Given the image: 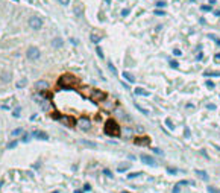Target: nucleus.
<instances>
[{
  "mask_svg": "<svg viewBox=\"0 0 220 193\" xmlns=\"http://www.w3.org/2000/svg\"><path fill=\"white\" fill-rule=\"evenodd\" d=\"M105 132L111 137H119L120 135V126L115 120H106L105 123Z\"/></svg>",
  "mask_w": 220,
  "mask_h": 193,
  "instance_id": "f257e3e1",
  "label": "nucleus"
},
{
  "mask_svg": "<svg viewBox=\"0 0 220 193\" xmlns=\"http://www.w3.org/2000/svg\"><path fill=\"white\" fill-rule=\"evenodd\" d=\"M65 81L68 82V87H73V85L78 84V78H74L73 74H70V73H65V74H62V76L59 78L58 84H59L61 87H64V85H65ZM65 87H67V85H65Z\"/></svg>",
  "mask_w": 220,
  "mask_h": 193,
  "instance_id": "f03ea898",
  "label": "nucleus"
},
{
  "mask_svg": "<svg viewBox=\"0 0 220 193\" xmlns=\"http://www.w3.org/2000/svg\"><path fill=\"white\" fill-rule=\"evenodd\" d=\"M28 23H29V28L34 29V30H40L43 28V24H44V23H43V20L38 17V15H32Z\"/></svg>",
  "mask_w": 220,
  "mask_h": 193,
  "instance_id": "7ed1b4c3",
  "label": "nucleus"
},
{
  "mask_svg": "<svg viewBox=\"0 0 220 193\" xmlns=\"http://www.w3.org/2000/svg\"><path fill=\"white\" fill-rule=\"evenodd\" d=\"M26 56H28V60L30 61H36V60H40V56H41V52L38 47H35V46H30L28 52H26Z\"/></svg>",
  "mask_w": 220,
  "mask_h": 193,
  "instance_id": "20e7f679",
  "label": "nucleus"
},
{
  "mask_svg": "<svg viewBox=\"0 0 220 193\" xmlns=\"http://www.w3.org/2000/svg\"><path fill=\"white\" fill-rule=\"evenodd\" d=\"M108 96H106L105 91H100V90H94L93 91V99L94 100H97V102H102V100H105Z\"/></svg>",
  "mask_w": 220,
  "mask_h": 193,
  "instance_id": "39448f33",
  "label": "nucleus"
},
{
  "mask_svg": "<svg viewBox=\"0 0 220 193\" xmlns=\"http://www.w3.org/2000/svg\"><path fill=\"white\" fill-rule=\"evenodd\" d=\"M32 137L36 138V140H49V135L43 131H34L32 132Z\"/></svg>",
  "mask_w": 220,
  "mask_h": 193,
  "instance_id": "423d86ee",
  "label": "nucleus"
},
{
  "mask_svg": "<svg viewBox=\"0 0 220 193\" xmlns=\"http://www.w3.org/2000/svg\"><path fill=\"white\" fill-rule=\"evenodd\" d=\"M79 126H80L82 131H88V129H91V122L88 119H80L79 120Z\"/></svg>",
  "mask_w": 220,
  "mask_h": 193,
  "instance_id": "0eeeda50",
  "label": "nucleus"
},
{
  "mask_svg": "<svg viewBox=\"0 0 220 193\" xmlns=\"http://www.w3.org/2000/svg\"><path fill=\"white\" fill-rule=\"evenodd\" d=\"M141 161L147 166H157V161L152 157H149V155H141Z\"/></svg>",
  "mask_w": 220,
  "mask_h": 193,
  "instance_id": "6e6552de",
  "label": "nucleus"
},
{
  "mask_svg": "<svg viewBox=\"0 0 220 193\" xmlns=\"http://www.w3.org/2000/svg\"><path fill=\"white\" fill-rule=\"evenodd\" d=\"M59 119L62 120L64 125H67V126H74V119H73V117H68V116H59Z\"/></svg>",
  "mask_w": 220,
  "mask_h": 193,
  "instance_id": "1a4fd4ad",
  "label": "nucleus"
},
{
  "mask_svg": "<svg viewBox=\"0 0 220 193\" xmlns=\"http://www.w3.org/2000/svg\"><path fill=\"white\" fill-rule=\"evenodd\" d=\"M52 46H53V49H61L64 46V40L59 38V37H56V38L52 40Z\"/></svg>",
  "mask_w": 220,
  "mask_h": 193,
  "instance_id": "9d476101",
  "label": "nucleus"
},
{
  "mask_svg": "<svg viewBox=\"0 0 220 193\" xmlns=\"http://www.w3.org/2000/svg\"><path fill=\"white\" fill-rule=\"evenodd\" d=\"M47 88V82L46 81H38L35 84V90L36 91H43V90H46Z\"/></svg>",
  "mask_w": 220,
  "mask_h": 193,
  "instance_id": "9b49d317",
  "label": "nucleus"
},
{
  "mask_svg": "<svg viewBox=\"0 0 220 193\" xmlns=\"http://www.w3.org/2000/svg\"><path fill=\"white\" fill-rule=\"evenodd\" d=\"M123 78H125L126 81H129L131 84L135 82V76H134V74H131L129 72H123Z\"/></svg>",
  "mask_w": 220,
  "mask_h": 193,
  "instance_id": "f8f14e48",
  "label": "nucleus"
},
{
  "mask_svg": "<svg viewBox=\"0 0 220 193\" xmlns=\"http://www.w3.org/2000/svg\"><path fill=\"white\" fill-rule=\"evenodd\" d=\"M196 175L199 176V178H202L203 181H208V179H210V176H208V173L205 172V170H196Z\"/></svg>",
  "mask_w": 220,
  "mask_h": 193,
  "instance_id": "ddd939ff",
  "label": "nucleus"
},
{
  "mask_svg": "<svg viewBox=\"0 0 220 193\" xmlns=\"http://www.w3.org/2000/svg\"><path fill=\"white\" fill-rule=\"evenodd\" d=\"M135 94H138V96H149V91H146L144 88H135Z\"/></svg>",
  "mask_w": 220,
  "mask_h": 193,
  "instance_id": "4468645a",
  "label": "nucleus"
},
{
  "mask_svg": "<svg viewBox=\"0 0 220 193\" xmlns=\"http://www.w3.org/2000/svg\"><path fill=\"white\" fill-rule=\"evenodd\" d=\"M108 68L111 70V73L114 74V76H117V74H119V72H117V68L114 67V64H112L111 61H108Z\"/></svg>",
  "mask_w": 220,
  "mask_h": 193,
  "instance_id": "2eb2a0df",
  "label": "nucleus"
},
{
  "mask_svg": "<svg viewBox=\"0 0 220 193\" xmlns=\"http://www.w3.org/2000/svg\"><path fill=\"white\" fill-rule=\"evenodd\" d=\"M26 84H28V79L23 78L21 81H18V82H17V88H23V87H26Z\"/></svg>",
  "mask_w": 220,
  "mask_h": 193,
  "instance_id": "dca6fc26",
  "label": "nucleus"
},
{
  "mask_svg": "<svg viewBox=\"0 0 220 193\" xmlns=\"http://www.w3.org/2000/svg\"><path fill=\"white\" fill-rule=\"evenodd\" d=\"M24 131H23V128H17V129H14L12 132H11V135H14V137H17V135H20V134H23Z\"/></svg>",
  "mask_w": 220,
  "mask_h": 193,
  "instance_id": "f3484780",
  "label": "nucleus"
},
{
  "mask_svg": "<svg viewBox=\"0 0 220 193\" xmlns=\"http://www.w3.org/2000/svg\"><path fill=\"white\" fill-rule=\"evenodd\" d=\"M203 74H205V76H220V72H207Z\"/></svg>",
  "mask_w": 220,
  "mask_h": 193,
  "instance_id": "a211bd4d",
  "label": "nucleus"
},
{
  "mask_svg": "<svg viewBox=\"0 0 220 193\" xmlns=\"http://www.w3.org/2000/svg\"><path fill=\"white\" fill-rule=\"evenodd\" d=\"M100 40H102V37H99V35H94V34L91 35V41H93V43H99Z\"/></svg>",
  "mask_w": 220,
  "mask_h": 193,
  "instance_id": "6ab92c4d",
  "label": "nucleus"
},
{
  "mask_svg": "<svg viewBox=\"0 0 220 193\" xmlns=\"http://www.w3.org/2000/svg\"><path fill=\"white\" fill-rule=\"evenodd\" d=\"M208 192L210 193H220V190L216 189V187H213V186H208Z\"/></svg>",
  "mask_w": 220,
  "mask_h": 193,
  "instance_id": "aec40b11",
  "label": "nucleus"
},
{
  "mask_svg": "<svg viewBox=\"0 0 220 193\" xmlns=\"http://www.w3.org/2000/svg\"><path fill=\"white\" fill-rule=\"evenodd\" d=\"M202 11H210V12H211V11H213V8H211V5H203V6L200 8Z\"/></svg>",
  "mask_w": 220,
  "mask_h": 193,
  "instance_id": "412c9836",
  "label": "nucleus"
},
{
  "mask_svg": "<svg viewBox=\"0 0 220 193\" xmlns=\"http://www.w3.org/2000/svg\"><path fill=\"white\" fill-rule=\"evenodd\" d=\"M179 190H181V183L176 184V186L173 187V193H179Z\"/></svg>",
  "mask_w": 220,
  "mask_h": 193,
  "instance_id": "4be33fe9",
  "label": "nucleus"
},
{
  "mask_svg": "<svg viewBox=\"0 0 220 193\" xmlns=\"http://www.w3.org/2000/svg\"><path fill=\"white\" fill-rule=\"evenodd\" d=\"M205 85H207V87L210 88V90H213V88H214V82H213V81H207V84H205Z\"/></svg>",
  "mask_w": 220,
  "mask_h": 193,
  "instance_id": "5701e85b",
  "label": "nucleus"
},
{
  "mask_svg": "<svg viewBox=\"0 0 220 193\" xmlns=\"http://www.w3.org/2000/svg\"><path fill=\"white\" fill-rule=\"evenodd\" d=\"M96 52H97L99 58H103V52H102V49H100V47H96Z\"/></svg>",
  "mask_w": 220,
  "mask_h": 193,
  "instance_id": "b1692460",
  "label": "nucleus"
},
{
  "mask_svg": "<svg viewBox=\"0 0 220 193\" xmlns=\"http://www.w3.org/2000/svg\"><path fill=\"white\" fill-rule=\"evenodd\" d=\"M170 67H173V68H178V67H179V64L176 62V61H170Z\"/></svg>",
  "mask_w": 220,
  "mask_h": 193,
  "instance_id": "393cba45",
  "label": "nucleus"
},
{
  "mask_svg": "<svg viewBox=\"0 0 220 193\" xmlns=\"http://www.w3.org/2000/svg\"><path fill=\"white\" fill-rule=\"evenodd\" d=\"M15 146H17V142H11V143L8 144V149H14Z\"/></svg>",
  "mask_w": 220,
  "mask_h": 193,
  "instance_id": "a878e982",
  "label": "nucleus"
},
{
  "mask_svg": "<svg viewBox=\"0 0 220 193\" xmlns=\"http://www.w3.org/2000/svg\"><path fill=\"white\" fill-rule=\"evenodd\" d=\"M126 169H128V164H121L120 167H119V172H125Z\"/></svg>",
  "mask_w": 220,
  "mask_h": 193,
  "instance_id": "bb28decb",
  "label": "nucleus"
},
{
  "mask_svg": "<svg viewBox=\"0 0 220 193\" xmlns=\"http://www.w3.org/2000/svg\"><path fill=\"white\" fill-rule=\"evenodd\" d=\"M141 175V172H137V173H129V179L131 178H137V176H140Z\"/></svg>",
  "mask_w": 220,
  "mask_h": 193,
  "instance_id": "cd10ccee",
  "label": "nucleus"
},
{
  "mask_svg": "<svg viewBox=\"0 0 220 193\" xmlns=\"http://www.w3.org/2000/svg\"><path fill=\"white\" fill-rule=\"evenodd\" d=\"M214 61L217 64H220V53H216V55H214Z\"/></svg>",
  "mask_w": 220,
  "mask_h": 193,
  "instance_id": "c85d7f7f",
  "label": "nucleus"
},
{
  "mask_svg": "<svg viewBox=\"0 0 220 193\" xmlns=\"http://www.w3.org/2000/svg\"><path fill=\"white\" fill-rule=\"evenodd\" d=\"M165 125H167V126L170 128V129H173V128H175V126H173V123H171V122H170L169 119H167V120H165Z\"/></svg>",
  "mask_w": 220,
  "mask_h": 193,
  "instance_id": "c756f323",
  "label": "nucleus"
},
{
  "mask_svg": "<svg viewBox=\"0 0 220 193\" xmlns=\"http://www.w3.org/2000/svg\"><path fill=\"white\" fill-rule=\"evenodd\" d=\"M103 173H105L106 176H108V178H112V173L109 172V170H108V169H105V170H103Z\"/></svg>",
  "mask_w": 220,
  "mask_h": 193,
  "instance_id": "7c9ffc66",
  "label": "nucleus"
},
{
  "mask_svg": "<svg viewBox=\"0 0 220 193\" xmlns=\"http://www.w3.org/2000/svg\"><path fill=\"white\" fill-rule=\"evenodd\" d=\"M74 14H76L78 17L80 15V6H76V8H74Z\"/></svg>",
  "mask_w": 220,
  "mask_h": 193,
  "instance_id": "2f4dec72",
  "label": "nucleus"
},
{
  "mask_svg": "<svg viewBox=\"0 0 220 193\" xmlns=\"http://www.w3.org/2000/svg\"><path fill=\"white\" fill-rule=\"evenodd\" d=\"M155 14H157V15H164L165 12H164L163 9H157V11H155Z\"/></svg>",
  "mask_w": 220,
  "mask_h": 193,
  "instance_id": "473e14b6",
  "label": "nucleus"
},
{
  "mask_svg": "<svg viewBox=\"0 0 220 193\" xmlns=\"http://www.w3.org/2000/svg\"><path fill=\"white\" fill-rule=\"evenodd\" d=\"M58 2H59L61 5H64V6H65V5H68V3H70V0H58Z\"/></svg>",
  "mask_w": 220,
  "mask_h": 193,
  "instance_id": "72a5a7b5",
  "label": "nucleus"
},
{
  "mask_svg": "<svg viewBox=\"0 0 220 193\" xmlns=\"http://www.w3.org/2000/svg\"><path fill=\"white\" fill-rule=\"evenodd\" d=\"M157 6L158 8H164L165 6V2H157Z\"/></svg>",
  "mask_w": 220,
  "mask_h": 193,
  "instance_id": "f704fd0d",
  "label": "nucleus"
},
{
  "mask_svg": "<svg viewBox=\"0 0 220 193\" xmlns=\"http://www.w3.org/2000/svg\"><path fill=\"white\" fill-rule=\"evenodd\" d=\"M20 110L21 108H15V111H14V116L15 117H20Z\"/></svg>",
  "mask_w": 220,
  "mask_h": 193,
  "instance_id": "c9c22d12",
  "label": "nucleus"
},
{
  "mask_svg": "<svg viewBox=\"0 0 220 193\" xmlns=\"http://www.w3.org/2000/svg\"><path fill=\"white\" fill-rule=\"evenodd\" d=\"M207 108H208V110H216V105H214V104H208Z\"/></svg>",
  "mask_w": 220,
  "mask_h": 193,
  "instance_id": "e433bc0d",
  "label": "nucleus"
},
{
  "mask_svg": "<svg viewBox=\"0 0 220 193\" xmlns=\"http://www.w3.org/2000/svg\"><path fill=\"white\" fill-rule=\"evenodd\" d=\"M128 14H129V9H123V11H121V15H123V17H126Z\"/></svg>",
  "mask_w": 220,
  "mask_h": 193,
  "instance_id": "4c0bfd02",
  "label": "nucleus"
},
{
  "mask_svg": "<svg viewBox=\"0 0 220 193\" xmlns=\"http://www.w3.org/2000/svg\"><path fill=\"white\" fill-rule=\"evenodd\" d=\"M173 53H175V55H176V56H179V55H181V53H182V52H181L179 49H175V50H173Z\"/></svg>",
  "mask_w": 220,
  "mask_h": 193,
  "instance_id": "58836bf2",
  "label": "nucleus"
},
{
  "mask_svg": "<svg viewBox=\"0 0 220 193\" xmlns=\"http://www.w3.org/2000/svg\"><path fill=\"white\" fill-rule=\"evenodd\" d=\"M167 170H169V173H171V175H175V173H176V170H175V169H171V167L167 169Z\"/></svg>",
  "mask_w": 220,
  "mask_h": 193,
  "instance_id": "ea45409f",
  "label": "nucleus"
},
{
  "mask_svg": "<svg viewBox=\"0 0 220 193\" xmlns=\"http://www.w3.org/2000/svg\"><path fill=\"white\" fill-rule=\"evenodd\" d=\"M2 186H3V183H2V181H0V189H2Z\"/></svg>",
  "mask_w": 220,
  "mask_h": 193,
  "instance_id": "a19ab883",
  "label": "nucleus"
},
{
  "mask_svg": "<svg viewBox=\"0 0 220 193\" xmlns=\"http://www.w3.org/2000/svg\"><path fill=\"white\" fill-rule=\"evenodd\" d=\"M217 44H219V46H220V40H217Z\"/></svg>",
  "mask_w": 220,
  "mask_h": 193,
  "instance_id": "79ce46f5",
  "label": "nucleus"
},
{
  "mask_svg": "<svg viewBox=\"0 0 220 193\" xmlns=\"http://www.w3.org/2000/svg\"><path fill=\"white\" fill-rule=\"evenodd\" d=\"M121 193H131V192H121Z\"/></svg>",
  "mask_w": 220,
  "mask_h": 193,
  "instance_id": "37998d69",
  "label": "nucleus"
},
{
  "mask_svg": "<svg viewBox=\"0 0 220 193\" xmlns=\"http://www.w3.org/2000/svg\"><path fill=\"white\" fill-rule=\"evenodd\" d=\"M53 193H58V192H53Z\"/></svg>",
  "mask_w": 220,
  "mask_h": 193,
  "instance_id": "c03bdc74",
  "label": "nucleus"
},
{
  "mask_svg": "<svg viewBox=\"0 0 220 193\" xmlns=\"http://www.w3.org/2000/svg\"><path fill=\"white\" fill-rule=\"evenodd\" d=\"M191 2H194V0H191Z\"/></svg>",
  "mask_w": 220,
  "mask_h": 193,
  "instance_id": "a18cd8bd",
  "label": "nucleus"
}]
</instances>
